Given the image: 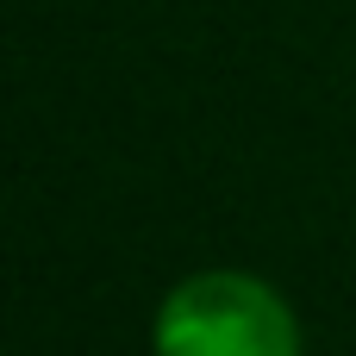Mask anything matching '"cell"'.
<instances>
[{"mask_svg":"<svg viewBox=\"0 0 356 356\" xmlns=\"http://www.w3.org/2000/svg\"><path fill=\"white\" fill-rule=\"evenodd\" d=\"M163 356H300L294 313L269 282L213 269L181 282L156 313Z\"/></svg>","mask_w":356,"mask_h":356,"instance_id":"cell-1","label":"cell"}]
</instances>
